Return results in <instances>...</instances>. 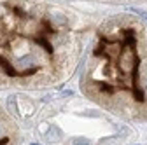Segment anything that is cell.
Instances as JSON below:
<instances>
[{
	"label": "cell",
	"mask_w": 147,
	"mask_h": 145,
	"mask_svg": "<svg viewBox=\"0 0 147 145\" xmlns=\"http://www.w3.org/2000/svg\"><path fill=\"white\" fill-rule=\"evenodd\" d=\"M72 16L46 0H0V87L65 79L79 54Z\"/></svg>",
	"instance_id": "obj_1"
},
{
	"label": "cell",
	"mask_w": 147,
	"mask_h": 145,
	"mask_svg": "<svg viewBox=\"0 0 147 145\" xmlns=\"http://www.w3.org/2000/svg\"><path fill=\"white\" fill-rule=\"evenodd\" d=\"M130 14L107 19L81 77V91L119 115L147 119V32Z\"/></svg>",
	"instance_id": "obj_2"
},
{
	"label": "cell",
	"mask_w": 147,
	"mask_h": 145,
	"mask_svg": "<svg viewBox=\"0 0 147 145\" xmlns=\"http://www.w3.org/2000/svg\"><path fill=\"white\" fill-rule=\"evenodd\" d=\"M0 145H18V126L0 107Z\"/></svg>",
	"instance_id": "obj_3"
},
{
	"label": "cell",
	"mask_w": 147,
	"mask_h": 145,
	"mask_svg": "<svg viewBox=\"0 0 147 145\" xmlns=\"http://www.w3.org/2000/svg\"><path fill=\"white\" fill-rule=\"evenodd\" d=\"M74 145H89V142L86 138H77L76 142H74Z\"/></svg>",
	"instance_id": "obj_4"
}]
</instances>
